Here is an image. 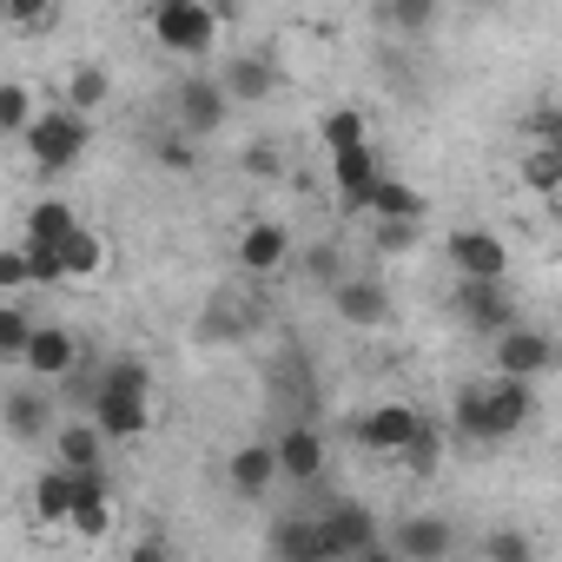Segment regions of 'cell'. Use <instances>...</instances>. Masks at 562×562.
I'll list each match as a JSON object with an SVG mask.
<instances>
[{
    "label": "cell",
    "instance_id": "10",
    "mask_svg": "<svg viewBox=\"0 0 562 562\" xmlns=\"http://www.w3.org/2000/svg\"><path fill=\"white\" fill-rule=\"evenodd\" d=\"M225 113H232V100H225L218 74H192V80L179 87V133L205 139V133H218V126H225Z\"/></svg>",
    "mask_w": 562,
    "mask_h": 562
},
{
    "label": "cell",
    "instance_id": "2",
    "mask_svg": "<svg viewBox=\"0 0 562 562\" xmlns=\"http://www.w3.org/2000/svg\"><path fill=\"white\" fill-rule=\"evenodd\" d=\"M87 146H93V120L87 113H74V106H47L41 120H34V133H27V153H34V166L54 179V172H74L80 159H87Z\"/></svg>",
    "mask_w": 562,
    "mask_h": 562
},
{
    "label": "cell",
    "instance_id": "21",
    "mask_svg": "<svg viewBox=\"0 0 562 562\" xmlns=\"http://www.w3.org/2000/svg\"><path fill=\"white\" fill-rule=\"evenodd\" d=\"M74 503H80V476L60 470V463H47V470L34 476V516H41L47 529H67V522H74Z\"/></svg>",
    "mask_w": 562,
    "mask_h": 562
},
{
    "label": "cell",
    "instance_id": "36",
    "mask_svg": "<svg viewBox=\"0 0 562 562\" xmlns=\"http://www.w3.org/2000/svg\"><path fill=\"white\" fill-rule=\"evenodd\" d=\"M153 159L166 166V172H192L199 159H192V133H166L159 146H153Z\"/></svg>",
    "mask_w": 562,
    "mask_h": 562
},
{
    "label": "cell",
    "instance_id": "32",
    "mask_svg": "<svg viewBox=\"0 0 562 562\" xmlns=\"http://www.w3.org/2000/svg\"><path fill=\"white\" fill-rule=\"evenodd\" d=\"M483 562H536V536L516 522H496L483 529Z\"/></svg>",
    "mask_w": 562,
    "mask_h": 562
},
{
    "label": "cell",
    "instance_id": "39",
    "mask_svg": "<svg viewBox=\"0 0 562 562\" xmlns=\"http://www.w3.org/2000/svg\"><path fill=\"white\" fill-rule=\"evenodd\" d=\"M126 562H172V542H166V536L153 529V536H139V542L126 549Z\"/></svg>",
    "mask_w": 562,
    "mask_h": 562
},
{
    "label": "cell",
    "instance_id": "1",
    "mask_svg": "<svg viewBox=\"0 0 562 562\" xmlns=\"http://www.w3.org/2000/svg\"><path fill=\"white\" fill-rule=\"evenodd\" d=\"M529 417H536V397H529V384H516V378H483V384H463V391L450 397V430L470 437V443H503V437H516Z\"/></svg>",
    "mask_w": 562,
    "mask_h": 562
},
{
    "label": "cell",
    "instance_id": "16",
    "mask_svg": "<svg viewBox=\"0 0 562 562\" xmlns=\"http://www.w3.org/2000/svg\"><path fill=\"white\" fill-rule=\"evenodd\" d=\"M54 463L74 470V476H93L106 463V430L87 417V424H54Z\"/></svg>",
    "mask_w": 562,
    "mask_h": 562
},
{
    "label": "cell",
    "instance_id": "17",
    "mask_svg": "<svg viewBox=\"0 0 562 562\" xmlns=\"http://www.w3.org/2000/svg\"><path fill=\"white\" fill-rule=\"evenodd\" d=\"M331 312L345 325H391V292L378 285L371 271H358V278H345V285L331 292Z\"/></svg>",
    "mask_w": 562,
    "mask_h": 562
},
{
    "label": "cell",
    "instance_id": "38",
    "mask_svg": "<svg viewBox=\"0 0 562 562\" xmlns=\"http://www.w3.org/2000/svg\"><path fill=\"white\" fill-rule=\"evenodd\" d=\"M21 245L34 258V285H67V278H60V245H34V238H21Z\"/></svg>",
    "mask_w": 562,
    "mask_h": 562
},
{
    "label": "cell",
    "instance_id": "15",
    "mask_svg": "<svg viewBox=\"0 0 562 562\" xmlns=\"http://www.w3.org/2000/svg\"><path fill=\"white\" fill-rule=\"evenodd\" d=\"M325 536H331L338 562H358L364 549L384 542V536H378V516H371L364 503H331V509H325Z\"/></svg>",
    "mask_w": 562,
    "mask_h": 562
},
{
    "label": "cell",
    "instance_id": "12",
    "mask_svg": "<svg viewBox=\"0 0 562 562\" xmlns=\"http://www.w3.org/2000/svg\"><path fill=\"white\" fill-rule=\"evenodd\" d=\"M271 562H338V549L325 536V516H285L271 529Z\"/></svg>",
    "mask_w": 562,
    "mask_h": 562
},
{
    "label": "cell",
    "instance_id": "33",
    "mask_svg": "<svg viewBox=\"0 0 562 562\" xmlns=\"http://www.w3.org/2000/svg\"><path fill=\"white\" fill-rule=\"evenodd\" d=\"M397 463H404L411 476H437V463H443V424H430V417H424V430L404 443V457H397Z\"/></svg>",
    "mask_w": 562,
    "mask_h": 562
},
{
    "label": "cell",
    "instance_id": "30",
    "mask_svg": "<svg viewBox=\"0 0 562 562\" xmlns=\"http://www.w3.org/2000/svg\"><path fill=\"white\" fill-rule=\"evenodd\" d=\"M106 93H113V80H106V67H74L67 74V93H60V106H74V113H87L93 120V106H106Z\"/></svg>",
    "mask_w": 562,
    "mask_h": 562
},
{
    "label": "cell",
    "instance_id": "40",
    "mask_svg": "<svg viewBox=\"0 0 562 562\" xmlns=\"http://www.w3.org/2000/svg\"><path fill=\"white\" fill-rule=\"evenodd\" d=\"M8 21H14V27H54L60 8H8Z\"/></svg>",
    "mask_w": 562,
    "mask_h": 562
},
{
    "label": "cell",
    "instance_id": "20",
    "mask_svg": "<svg viewBox=\"0 0 562 562\" xmlns=\"http://www.w3.org/2000/svg\"><path fill=\"white\" fill-rule=\"evenodd\" d=\"M364 212H371V225H424V212H430V199H424L417 186H404L397 172H384Z\"/></svg>",
    "mask_w": 562,
    "mask_h": 562
},
{
    "label": "cell",
    "instance_id": "41",
    "mask_svg": "<svg viewBox=\"0 0 562 562\" xmlns=\"http://www.w3.org/2000/svg\"><path fill=\"white\" fill-rule=\"evenodd\" d=\"M312 271H318V278H331V292L345 285V271H338V251H331V245H318V251H312Z\"/></svg>",
    "mask_w": 562,
    "mask_h": 562
},
{
    "label": "cell",
    "instance_id": "22",
    "mask_svg": "<svg viewBox=\"0 0 562 562\" xmlns=\"http://www.w3.org/2000/svg\"><path fill=\"white\" fill-rule=\"evenodd\" d=\"M278 470H285L292 483H318L325 476V437L312 424H292L285 437H278Z\"/></svg>",
    "mask_w": 562,
    "mask_h": 562
},
{
    "label": "cell",
    "instance_id": "28",
    "mask_svg": "<svg viewBox=\"0 0 562 562\" xmlns=\"http://www.w3.org/2000/svg\"><path fill=\"white\" fill-rule=\"evenodd\" d=\"M34 331H41V318H34L27 305H8V312H0V364H14V371H27Z\"/></svg>",
    "mask_w": 562,
    "mask_h": 562
},
{
    "label": "cell",
    "instance_id": "3",
    "mask_svg": "<svg viewBox=\"0 0 562 562\" xmlns=\"http://www.w3.org/2000/svg\"><path fill=\"white\" fill-rule=\"evenodd\" d=\"M146 27L166 54H212L218 47V8H205V0H159L146 14Z\"/></svg>",
    "mask_w": 562,
    "mask_h": 562
},
{
    "label": "cell",
    "instance_id": "9",
    "mask_svg": "<svg viewBox=\"0 0 562 562\" xmlns=\"http://www.w3.org/2000/svg\"><path fill=\"white\" fill-rule=\"evenodd\" d=\"M404 562H443L450 549H457V529H450V516H437V509H424V516H404L391 536H384Z\"/></svg>",
    "mask_w": 562,
    "mask_h": 562
},
{
    "label": "cell",
    "instance_id": "31",
    "mask_svg": "<svg viewBox=\"0 0 562 562\" xmlns=\"http://www.w3.org/2000/svg\"><path fill=\"white\" fill-rule=\"evenodd\" d=\"M34 93H27V80H0V133H14V139H27L34 133Z\"/></svg>",
    "mask_w": 562,
    "mask_h": 562
},
{
    "label": "cell",
    "instance_id": "11",
    "mask_svg": "<svg viewBox=\"0 0 562 562\" xmlns=\"http://www.w3.org/2000/svg\"><path fill=\"white\" fill-rule=\"evenodd\" d=\"M218 87H225L232 106H258V100L278 93V67L265 54H225L218 60Z\"/></svg>",
    "mask_w": 562,
    "mask_h": 562
},
{
    "label": "cell",
    "instance_id": "8",
    "mask_svg": "<svg viewBox=\"0 0 562 562\" xmlns=\"http://www.w3.org/2000/svg\"><path fill=\"white\" fill-rule=\"evenodd\" d=\"M278 476H285V470H278V443H238L232 457H225V483H232V496L238 503H265V490L278 483Z\"/></svg>",
    "mask_w": 562,
    "mask_h": 562
},
{
    "label": "cell",
    "instance_id": "13",
    "mask_svg": "<svg viewBox=\"0 0 562 562\" xmlns=\"http://www.w3.org/2000/svg\"><path fill=\"white\" fill-rule=\"evenodd\" d=\"M285 258H292V232L278 225V218H251V225L238 232V265H245V271L271 278V271H285Z\"/></svg>",
    "mask_w": 562,
    "mask_h": 562
},
{
    "label": "cell",
    "instance_id": "5",
    "mask_svg": "<svg viewBox=\"0 0 562 562\" xmlns=\"http://www.w3.org/2000/svg\"><path fill=\"white\" fill-rule=\"evenodd\" d=\"M549 371H562V345H555L549 331H536L529 318H522L516 331H503V338H496V378L536 384V378H549Z\"/></svg>",
    "mask_w": 562,
    "mask_h": 562
},
{
    "label": "cell",
    "instance_id": "14",
    "mask_svg": "<svg viewBox=\"0 0 562 562\" xmlns=\"http://www.w3.org/2000/svg\"><path fill=\"white\" fill-rule=\"evenodd\" d=\"M80 371V345H74V331L67 325H41L34 331V351H27V378H41V384H67Z\"/></svg>",
    "mask_w": 562,
    "mask_h": 562
},
{
    "label": "cell",
    "instance_id": "43",
    "mask_svg": "<svg viewBox=\"0 0 562 562\" xmlns=\"http://www.w3.org/2000/svg\"><path fill=\"white\" fill-rule=\"evenodd\" d=\"M555 153H562V139H555Z\"/></svg>",
    "mask_w": 562,
    "mask_h": 562
},
{
    "label": "cell",
    "instance_id": "18",
    "mask_svg": "<svg viewBox=\"0 0 562 562\" xmlns=\"http://www.w3.org/2000/svg\"><path fill=\"white\" fill-rule=\"evenodd\" d=\"M331 179H338V199H345L351 212H364V205H371V192H378V179H384V159H378V146L338 153V159H331Z\"/></svg>",
    "mask_w": 562,
    "mask_h": 562
},
{
    "label": "cell",
    "instance_id": "4",
    "mask_svg": "<svg viewBox=\"0 0 562 562\" xmlns=\"http://www.w3.org/2000/svg\"><path fill=\"white\" fill-rule=\"evenodd\" d=\"M443 258L457 265L463 285H503V271H509V245L490 225H457L443 238Z\"/></svg>",
    "mask_w": 562,
    "mask_h": 562
},
{
    "label": "cell",
    "instance_id": "37",
    "mask_svg": "<svg viewBox=\"0 0 562 562\" xmlns=\"http://www.w3.org/2000/svg\"><path fill=\"white\" fill-rule=\"evenodd\" d=\"M424 225H371V251H417Z\"/></svg>",
    "mask_w": 562,
    "mask_h": 562
},
{
    "label": "cell",
    "instance_id": "24",
    "mask_svg": "<svg viewBox=\"0 0 562 562\" xmlns=\"http://www.w3.org/2000/svg\"><path fill=\"white\" fill-rule=\"evenodd\" d=\"M113 265V251H106V238L93 232V225H80L67 245H60V278H67V285H87V278H100Z\"/></svg>",
    "mask_w": 562,
    "mask_h": 562
},
{
    "label": "cell",
    "instance_id": "35",
    "mask_svg": "<svg viewBox=\"0 0 562 562\" xmlns=\"http://www.w3.org/2000/svg\"><path fill=\"white\" fill-rule=\"evenodd\" d=\"M34 285V258H27V245H8L0 251V292H27Z\"/></svg>",
    "mask_w": 562,
    "mask_h": 562
},
{
    "label": "cell",
    "instance_id": "27",
    "mask_svg": "<svg viewBox=\"0 0 562 562\" xmlns=\"http://www.w3.org/2000/svg\"><path fill=\"white\" fill-rule=\"evenodd\" d=\"M80 232V212L67 205V199H41L34 212H27V232L21 238H34V245H67Z\"/></svg>",
    "mask_w": 562,
    "mask_h": 562
},
{
    "label": "cell",
    "instance_id": "34",
    "mask_svg": "<svg viewBox=\"0 0 562 562\" xmlns=\"http://www.w3.org/2000/svg\"><path fill=\"white\" fill-rule=\"evenodd\" d=\"M384 21L404 34H424V27H437V0H397V8H384Z\"/></svg>",
    "mask_w": 562,
    "mask_h": 562
},
{
    "label": "cell",
    "instance_id": "26",
    "mask_svg": "<svg viewBox=\"0 0 562 562\" xmlns=\"http://www.w3.org/2000/svg\"><path fill=\"white\" fill-rule=\"evenodd\" d=\"M318 146L338 159V153H358V146H371V113L364 106H331L325 120H318Z\"/></svg>",
    "mask_w": 562,
    "mask_h": 562
},
{
    "label": "cell",
    "instance_id": "42",
    "mask_svg": "<svg viewBox=\"0 0 562 562\" xmlns=\"http://www.w3.org/2000/svg\"><path fill=\"white\" fill-rule=\"evenodd\" d=\"M358 562H404V555H397V549H391V542H378V549H364V555H358Z\"/></svg>",
    "mask_w": 562,
    "mask_h": 562
},
{
    "label": "cell",
    "instance_id": "6",
    "mask_svg": "<svg viewBox=\"0 0 562 562\" xmlns=\"http://www.w3.org/2000/svg\"><path fill=\"white\" fill-rule=\"evenodd\" d=\"M93 424L106 430V443H139V437L153 430V391L93 384Z\"/></svg>",
    "mask_w": 562,
    "mask_h": 562
},
{
    "label": "cell",
    "instance_id": "7",
    "mask_svg": "<svg viewBox=\"0 0 562 562\" xmlns=\"http://www.w3.org/2000/svg\"><path fill=\"white\" fill-rule=\"evenodd\" d=\"M424 430V411H411V404H371L364 417H358V443L371 450V457H404V443Z\"/></svg>",
    "mask_w": 562,
    "mask_h": 562
},
{
    "label": "cell",
    "instance_id": "29",
    "mask_svg": "<svg viewBox=\"0 0 562 562\" xmlns=\"http://www.w3.org/2000/svg\"><path fill=\"white\" fill-rule=\"evenodd\" d=\"M516 179H522L536 199H555V192H562V153H555V146H522Z\"/></svg>",
    "mask_w": 562,
    "mask_h": 562
},
{
    "label": "cell",
    "instance_id": "23",
    "mask_svg": "<svg viewBox=\"0 0 562 562\" xmlns=\"http://www.w3.org/2000/svg\"><path fill=\"white\" fill-rule=\"evenodd\" d=\"M47 424H54V397L41 384H14L8 391V437L34 443V437H47Z\"/></svg>",
    "mask_w": 562,
    "mask_h": 562
},
{
    "label": "cell",
    "instance_id": "19",
    "mask_svg": "<svg viewBox=\"0 0 562 562\" xmlns=\"http://www.w3.org/2000/svg\"><path fill=\"white\" fill-rule=\"evenodd\" d=\"M457 312H463V325H470V331H490V338H503V331H516V325H522L503 285H463Z\"/></svg>",
    "mask_w": 562,
    "mask_h": 562
},
{
    "label": "cell",
    "instance_id": "25",
    "mask_svg": "<svg viewBox=\"0 0 562 562\" xmlns=\"http://www.w3.org/2000/svg\"><path fill=\"white\" fill-rule=\"evenodd\" d=\"M74 536H87V542H100L106 529H113V490H106V476L93 470V476H80V503H74V522H67Z\"/></svg>",
    "mask_w": 562,
    "mask_h": 562
}]
</instances>
